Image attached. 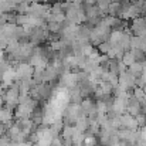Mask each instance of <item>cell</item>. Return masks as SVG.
I'll return each mask as SVG.
<instances>
[{
	"label": "cell",
	"instance_id": "5b68a950",
	"mask_svg": "<svg viewBox=\"0 0 146 146\" xmlns=\"http://www.w3.org/2000/svg\"><path fill=\"white\" fill-rule=\"evenodd\" d=\"M98 139L95 135H91L88 132L84 133V146H97Z\"/></svg>",
	"mask_w": 146,
	"mask_h": 146
},
{
	"label": "cell",
	"instance_id": "6da1fadb",
	"mask_svg": "<svg viewBox=\"0 0 146 146\" xmlns=\"http://www.w3.org/2000/svg\"><path fill=\"white\" fill-rule=\"evenodd\" d=\"M121 121V129H129V131H138V123L135 121V116L129 113H123L119 116Z\"/></svg>",
	"mask_w": 146,
	"mask_h": 146
},
{
	"label": "cell",
	"instance_id": "3957f363",
	"mask_svg": "<svg viewBox=\"0 0 146 146\" xmlns=\"http://www.w3.org/2000/svg\"><path fill=\"white\" fill-rule=\"evenodd\" d=\"M74 126H75L77 131L85 133V132L88 131V116H87V115H81V116L77 119V122L74 123Z\"/></svg>",
	"mask_w": 146,
	"mask_h": 146
},
{
	"label": "cell",
	"instance_id": "9c48e42d",
	"mask_svg": "<svg viewBox=\"0 0 146 146\" xmlns=\"http://www.w3.org/2000/svg\"><path fill=\"white\" fill-rule=\"evenodd\" d=\"M9 142H10V139L7 136H3V135L0 136V146H7Z\"/></svg>",
	"mask_w": 146,
	"mask_h": 146
},
{
	"label": "cell",
	"instance_id": "30bf717a",
	"mask_svg": "<svg viewBox=\"0 0 146 146\" xmlns=\"http://www.w3.org/2000/svg\"><path fill=\"white\" fill-rule=\"evenodd\" d=\"M33 146H40L38 143H33Z\"/></svg>",
	"mask_w": 146,
	"mask_h": 146
},
{
	"label": "cell",
	"instance_id": "52a82bcc",
	"mask_svg": "<svg viewBox=\"0 0 146 146\" xmlns=\"http://www.w3.org/2000/svg\"><path fill=\"white\" fill-rule=\"evenodd\" d=\"M145 95H146V92L142 90V88H138V87H135V90H133V97L136 98L141 104L143 102V99H145Z\"/></svg>",
	"mask_w": 146,
	"mask_h": 146
},
{
	"label": "cell",
	"instance_id": "ba28073f",
	"mask_svg": "<svg viewBox=\"0 0 146 146\" xmlns=\"http://www.w3.org/2000/svg\"><path fill=\"white\" fill-rule=\"evenodd\" d=\"M135 121H136V123H138V128H143L146 125V115H143V113L141 112L139 115L135 116Z\"/></svg>",
	"mask_w": 146,
	"mask_h": 146
},
{
	"label": "cell",
	"instance_id": "277c9868",
	"mask_svg": "<svg viewBox=\"0 0 146 146\" xmlns=\"http://www.w3.org/2000/svg\"><path fill=\"white\" fill-rule=\"evenodd\" d=\"M13 111H10V109H7V108H0V123L1 125H6L7 122H10V121H13Z\"/></svg>",
	"mask_w": 146,
	"mask_h": 146
},
{
	"label": "cell",
	"instance_id": "7a4b0ae2",
	"mask_svg": "<svg viewBox=\"0 0 146 146\" xmlns=\"http://www.w3.org/2000/svg\"><path fill=\"white\" fill-rule=\"evenodd\" d=\"M128 72H129L131 75H133L135 78H139V77L142 75V72H143V64L139 62V61L133 62L131 67H128Z\"/></svg>",
	"mask_w": 146,
	"mask_h": 146
},
{
	"label": "cell",
	"instance_id": "8992f818",
	"mask_svg": "<svg viewBox=\"0 0 146 146\" xmlns=\"http://www.w3.org/2000/svg\"><path fill=\"white\" fill-rule=\"evenodd\" d=\"M126 67H131L133 62H136V60H135V57H133V54L131 52V51H126L125 54H123V57H122V60H121Z\"/></svg>",
	"mask_w": 146,
	"mask_h": 146
}]
</instances>
